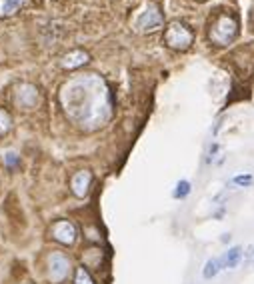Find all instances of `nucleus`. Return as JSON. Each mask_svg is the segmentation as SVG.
<instances>
[{
    "instance_id": "f257e3e1",
    "label": "nucleus",
    "mask_w": 254,
    "mask_h": 284,
    "mask_svg": "<svg viewBox=\"0 0 254 284\" xmlns=\"http://www.w3.org/2000/svg\"><path fill=\"white\" fill-rule=\"evenodd\" d=\"M66 118L82 130H98L112 116V94L98 74H78L58 92Z\"/></svg>"
},
{
    "instance_id": "f03ea898",
    "label": "nucleus",
    "mask_w": 254,
    "mask_h": 284,
    "mask_svg": "<svg viewBox=\"0 0 254 284\" xmlns=\"http://www.w3.org/2000/svg\"><path fill=\"white\" fill-rule=\"evenodd\" d=\"M74 268V258L62 248H50L42 256V280L46 284H68Z\"/></svg>"
},
{
    "instance_id": "7ed1b4c3",
    "label": "nucleus",
    "mask_w": 254,
    "mask_h": 284,
    "mask_svg": "<svg viewBox=\"0 0 254 284\" xmlns=\"http://www.w3.org/2000/svg\"><path fill=\"white\" fill-rule=\"evenodd\" d=\"M48 238L62 248H70L78 242L80 232H78V226L70 218H56L48 226Z\"/></svg>"
},
{
    "instance_id": "20e7f679",
    "label": "nucleus",
    "mask_w": 254,
    "mask_h": 284,
    "mask_svg": "<svg viewBox=\"0 0 254 284\" xmlns=\"http://www.w3.org/2000/svg\"><path fill=\"white\" fill-rule=\"evenodd\" d=\"M238 34V24L230 14H220L210 26V42L216 46H228Z\"/></svg>"
},
{
    "instance_id": "39448f33",
    "label": "nucleus",
    "mask_w": 254,
    "mask_h": 284,
    "mask_svg": "<svg viewBox=\"0 0 254 284\" xmlns=\"http://www.w3.org/2000/svg\"><path fill=\"white\" fill-rule=\"evenodd\" d=\"M164 42H166V46H170L174 50H186L194 42V34H192V30L186 28L184 24L172 22L164 32Z\"/></svg>"
},
{
    "instance_id": "423d86ee",
    "label": "nucleus",
    "mask_w": 254,
    "mask_h": 284,
    "mask_svg": "<svg viewBox=\"0 0 254 284\" xmlns=\"http://www.w3.org/2000/svg\"><path fill=\"white\" fill-rule=\"evenodd\" d=\"M14 104L22 110H32L40 104V92L34 84L30 82H22L16 86L14 90Z\"/></svg>"
},
{
    "instance_id": "0eeeda50",
    "label": "nucleus",
    "mask_w": 254,
    "mask_h": 284,
    "mask_svg": "<svg viewBox=\"0 0 254 284\" xmlns=\"http://www.w3.org/2000/svg\"><path fill=\"white\" fill-rule=\"evenodd\" d=\"M82 266H86L92 274L104 270L108 266V258H106L104 248L100 244H88L82 250Z\"/></svg>"
},
{
    "instance_id": "6e6552de",
    "label": "nucleus",
    "mask_w": 254,
    "mask_h": 284,
    "mask_svg": "<svg viewBox=\"0 0 254 284\" xmlns=\"http://www.w3.org/2000/svg\"><path fill=\"white\" fill-rule=\"evenodd\" d=\"M92 180H94V176H92V172L88 170V168H80V170H76L72 176H70V192L76 196V198H86L88 194H90V190H92Z\"/></svg>"
},
{
    "instance_id": "1a4fd4ad",
    "label": "nucleus",
    "mask_w": 254,
    "mask_h": 284,
    "mask_svg": "<svg viewBox=\"0 0 254 284\" xmlns=\"http://www.w3.org/2000/svg\"><path fill=\"white\" fill-rule=\"evenodd\" d=\"M162 26V14L154 4H148V8L134 20V28L138 32H152V30Z\"/></svg>"
},
{
    "instance_id": "9d476101",
    "label": "nucleus",
    "mask_w": 254,
    "mask_h": 284,
    "mask_svg": "<svg viewBox=\"0 0 254 284\" xmlns=\"http://www.w3.org/2000/svg\"><path fill=\"white\" fill-rule=\"evenodd\" d=\"M88 62V54L84 50H72L62 58V68L64 70H76L80 66H84Z\"/></svg>"
},
{
    "instance_id": "9b49d317",
    "label": "nucleus",
    "mask_w": 254,
    "mask_h": 284,
    "mask_svg": "<svg viewBox=\"0 0 254 284\" xmlns=\"http://www.w3.org/2000/svg\"><path fill=\"white\" fill-rule=\"evenodd\" d=\"M244 258V250L240 246H232L224 252V256H220V266L222 268H236Z\"/></svg>"
},
{
    "instance_id": "f8f14e48",
    "label": "nucleus",
    "mask_w": 254,
    "mask_h": 284,
    "mask_svg": "<svg viewBox=\"0 0 254 284\" xmlns=\"http://www.w3.org/2000/svg\"><path fill=\"white\" fill-rule=\"evenodd\" d=\"M70 284H96V278H94V274H92V272H90L86 266L76 264Z\"/></svg>"
},
{
    "instance_id": "ddd939ff",
    "label": "nucleus",
    "mask_w": 254,
    "mask_h": 284,
    "mask_svg": "<svg viewBox=\"0 0 254 284\" xmlns=\"http://www.w3.org/2000/svg\"><path fill=\"white\" fill-rule=\"evenodd\" d=\"M22 6V0H0V16H12Z\"/></svg>"
},
{
    "instance_id": "4468645a",
    "label": "nucleus",
    "mask_w": 254,
    "mask_h": 284,
    "mask_svg": "<svg viewBox=\"0 0 254 284\" xmlns=\"http://www.w3.org/2000/svg\"><path fill=\"white\" fill-rule=\"evenodd\" d=\"M190 192H192V184H190L188 180H178L176 186H174V190H172V198L182 200V198H186Z\"/></svg>"
},
{
    "instance_id": "2eb2a0df",
    "label": "nucleus",
    "mask_w": 254,
    "mask_h": 284,
    "mask_svg": "<svg viewBox=\"0 0 254 284\" xmlns=\"http://www.w3.org/2000/svg\"><path fill=\"white\" fill-rule=\"evenodd\" d=\"M220 270H222V266H220V258H208L206 264H204V268H202V276H204L206 280H210V278H214Z\"/></svg>"
},
{
    "instance_id": "dca6fc26",
    "label": "nucleus",
    "mask_w": 254,
    "mask_h": 284,
    "mask_svg": "<svg viewBox=\"0 0 254 284\" xmlns=\"http://www.w3.org/2000/svg\"><path fill=\"white\" fill-rule=\"evenodd\" d=\"M12 128V116L6 108L0 106V138H2L4 134H8Z\"/></svg>"
},
{
    "instance_id": "f3484780",
    "label": "nucleus",
    "mask_w": 254,
    "mask_h": 284,
    "mask_svg": "<svg viewBox=\"0 0 254 284\" xmlns=\"http://www.w3.org/2000/svg\"><path fill=\"white\" fill-rule=\"evenodd\" d=\"M254 184V176L252 174H238L230 180V186H238V188H248Z\"/></svg>"
},
{
    "instance_id": "a211bd4d",
    "label": "nucleus",
    "mask_w": 254,
    "mask_h": 284,
    "mask_svg": "<svg viewBox=\"0 0 254 284\" xmlns=\"http://www.w3.org/2000/svg\"><path fill=\"white\" fill-rule=\"evenodd\" d=\"M4 164H6L8 170H16V168L20 166V156H18L16 152H8V154H4Z\"/></svg>"
},
{
    "instance_id": "6ab92c4d",
    "label": "nucleus",
    "mask_w": 254,
    "mask_h": 284,
    "mask_svg": "<svg viewBox=\"0 0 254 284\" xmlns=\"http://www.w3.org/2000/svg\"><path fill=\"white\" fill-rule=\"evenodd\" d=\"M252 260H254V246H250V248L246 250V256H244V262H246V264H250Z\"/></svg>"
},
{
    "instance_id": "aec40b11",
    "label": "nucleus",
    "mask_w": 254,
    "mask_h": 284,
    "mask_svg": "<svg viewBox=\"0 0 254 284\" xmlns=\"http://www.w3.org/2000/svg\"><path fill=\"white\" fill-rule=\"evenodd\" d=\"M224 212H226L224 208H220V210H216V212H214V218H216V220H222V216H224Z\"/></svg>"
},
{
    "instance_id": "412c9836",
    "label": "nucleus",
    "mask_w": 254,
    "mask_h": 284,
    "mask_svg": "<svg viewBox=\"0 0 254 284\" xmlns=\"http://www.w3.org/2000/svg\"><path fill=\"white\" fill-rule=\"evenodd\" d=\"M230 238H232V236H230V232H226V234H224V236H222L220 240H222V242H230Z\"/></svg>"
},
{
    "instance_id": "4be33fe9",
    "label": "nucleus",
    "mask_w": 254,
    "mask_h": 284,
    "mask_svg": "<svg viewBox=\"0 0 254 284\" xmlns=\"http://www.w3.org/2000/svg\"><path fill=\"white\" fill-rule=\"evenodd\" d=\"M18 284H32V282H18Z\"/></svg>"
},
{
    "instance_id": "5701e85b",
    "label": "nucleus",
    "mask_w": 254,
    "mask_h": 284,
    "mask_svg": "<svg viewBox=\"0 0 254 284\" xmlns=\"http://www.w3.org/2000/svg\"><path fill=\"white\" fill-rule=\"evenodd\" d=\"M252 264H254V260H252Z\"/></svg>"
}]
</instances>
